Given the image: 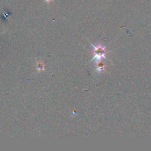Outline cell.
Segmentation results:
<instances>
[{
	"label": "cell",
	"mask_w": 151,
	"mask_h": 151,
	"mask_svg": "<svg viewBox=\"0 0 151 151\" xmlns=\"http://www.w3.org/2000/svg\"><path fill=\"white\" fill-rule=\"evenodd\" d=\"M92 46L94 47V57H93V60H95L96 62L99 63L100 61V60L102 58H105V47L101 46L100 44H99L97 46H94L93 44H92Z\"/></svg>",
	"instance_id": "6da1fadb"
}]
</instances>
